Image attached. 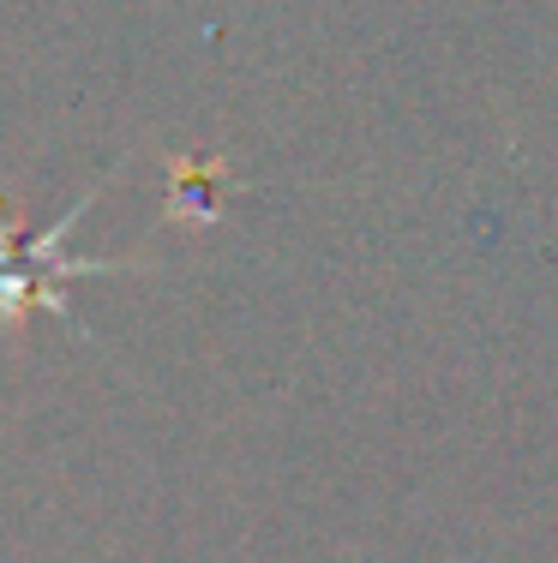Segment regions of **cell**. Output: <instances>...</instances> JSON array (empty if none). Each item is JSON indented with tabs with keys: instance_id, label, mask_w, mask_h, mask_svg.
<instances>
[{
	"instance_id": "1",
	"label": "cell",
	"mask_w": 558,
	"mask_h": 563,
	"mask_svg": "<svg viewBox=\"0 0 558 563\" xmlns=\"http://www.w3.org/2000/svg\"><path fill=\"white\" fill-rule=\"evenodd\" d=\"M90 205V198H85ZM78 205V210H85ZM78 210H66V217L48 228V234H31V240H7L0 234V312H19L24 300H43V306H55V312H66V300L55 288H43V264H61V234L78 222Z\"/></svg>"
}]
</instances>
